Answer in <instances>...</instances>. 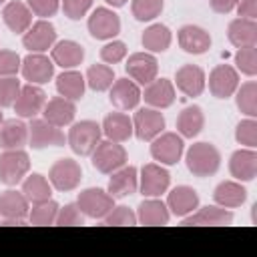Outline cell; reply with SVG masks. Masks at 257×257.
<instances>
[{
	"instance_id": "1",
	"label": "cell",
	"mask_w": 257,
	"mask_h": 257,
	"mask_svg": "<svg viewBox=\"0 0 257 257\" xmlns=\"http://www.w3.org/2000/svg\"><path fill=\"white\" fill-rule=\"evenodd\" d=\"M185 163H187V169L195 177L203 179V177H211L219 171L221 155H219L215 145L201 141V143H195L189 147V151L185 155Z\"/></svg>"
},
{
	"instance_id": "2",
	"label": "cell",
	"mask_w": 257,
	"mask_h": 257,
	"mask_svg": "<svg viewBox=\"0 0 257 257\" xmlns=\"http://www.w3.org/2000/svg\"><path fill=\"white\" fill-rule=\"evenodd\" d=\"M100 137H102V128L98 122L94 120H80V122H74L68 131V147L80 155V157H86L94 151V147L100 143Z\"/></svg>"
},
{
	"instance_id": "3",
	"label": "cell",
	"mask_w": 257,
	"mask_h": 257,
	"mask_svg": "<svg viewBox=\"0 0 257 257\" xmlns=\"http://www.w3.org/2000/svg\"><path fill=\"white\" fill-rule=\"evenodd\" d=\"M30 171L28 153L22 149H6L0 153V183L2 185H18Z\"/></svg>"
},
{
	"instance_id": "4",
	"label": "cell",
	"mask_w": 257,
	"mask_h": 257,
	"mask_svg": "<svg viewBox=\"0 0 257 257\" xmlns=\"http://www.w3.org/2000/svg\"><path fill=\"white\" fill-rule=\"evenodd\" d=\"M92 157V167L102 173V175H110L114 173L116 169L124 167L126 165V151L122 145L114 143V141H100L94 151L90 153Z\"/></svg>"
},
{
	"instance_id": "5",
	"label": "cell",
	"mask_w": 257,
	"mask_h": 257,
	"mask_svg": "<svg viewBox=\"0 0 257 257\" xmlns=\"http://www.w3.org/2000/svg\"><path fill=\"white\" fill-rule=\"evenodd\" d=\"M28 143L32 149L40 151L46 147H64L66 139L60 126H54L46 118H32L28 124Z\"/></svg>"
},
{
	"instance_id": "6",
	"label": "cell",
	"mask_w": 257,
	"mask_h": 257,
	"mask_svg": "<svg viewBox=\"0 0 257 257\" xmlns=\"http://www.w3.org/2000/svg\"><path fill=\"white\" fill-rule=\"evenodd\" d=\"M80 179H82V169L74 159H58L48 171L50 185L62 193L74 191L80 185Z\"/></svg>"
},
{
	"instance_id": "7",
	"label": "cell",
	"mask_w": 257,
	"mask_h": 257,
	"mask_svg": "<svg viewBox=\"0 0 257 257\" xmlns=\"http://www.w3.org/2000/svg\"><path fill=\"white\" fill-rule=\"evenodd\" d=\"M76 205H78V209L82 211L84 217L104 219L108 215V211L114 207V199L108 195V191L90 187V189H84V191L78 193Z\"/></svg>"
},
{
	"instance_id": "8",
	"label": "cell",
	"mask_w": 257,
	"mask_h": 257,
	"mask_svg": "<svg viewBox=\"0 0 257 257\" xmlns=\"http://www.w3.org/2000/svg\"><path fill=\"white\" fill-rule=\"evenodd\" d=\"M185 151L183 137L177 133H161L151 141V157L161 165H175L181 161Z\"/></svg>"
},
{
	"instance_id": "9",
	"label": "cell",
	"mask_w": 257,
	"mask_h": 257,
	"mask_svg": "<svg viewBox=\"0 0 257 257\" xmlns=\"http://www.w3.org/2000/svg\"><path fill=\"white\" fill-rule=\"evenodd\" d=\"M28 211H30V203L22 191L8 189L0 193V217L4 225H24Z\"/></svg>"
},
{
	"instance_id": "10",
	"label": "cell",
	"mask_w": 257,
	"mask_h": 257,
	"mask_svg": "<svg viewBox=\"0 0 257 257\" xmlns=\"http://www.w3.org/2000/svg\"><path fill=\"white\" fill-rule=\"evenodd\" d=\"M165 128V116L159 108H139L133 116V133L139 141H153Z\"/></svg>"
},
{
	"instance_id": "11",
	"label": "cell",
	"mask_w": 257,
	"mask_h": 257,
	"mask_svg": "<svg viewBox=\"0 0 257 257\" xmlns=\"http://www.w3.org/2000/svg\"><path fill=\"white\" fill-rule=\"evenodd\" d=\"M46 104V92L40 88V84H24L14 100V112L20 118H34L38 112H42Z\"/></svg>"
},
{
	"instance_id": "12",
	"label": "cell",
	"mask_w": 257,
	"mask_h": 257,
	"mask_svg": "<svg viewBox=\"0 0 257 257\" xmlns=\"http://www.w3.org/2000/svg\"><path fill=\"white\" fill-rule=\"evenodd\" d=\"M88 32L96 40H110L120 32V18L110 8H96L88 16Z\"/></svg>"
},
{
	"instance_id": "13",
	"label": "cell",
	"mask_w": 257,
	"mask_h": 257,
	"mask_svg": "<svg viewBox=\"0 0 257 257\" xmlns=\"http://www.w3.org/2000/svg\"><path fill=\"white\" fill-rule=\"evenodd\" d=\"M56 42V28L48 20H38L34 22L24 34H22V44L30 52H46L52 48Z\"/></svg>"
},
{
	"instance_id": "14",
	"label": "cell",
	"mask_w": 257,
	"mask_h": 257,
	"mask_svg": "<svg viewBox=\"0 0 257 257\" xmlns=\"http://www.w3.org/2000/svg\"><path fill=\"white\" fill-rule=\"evenodd\" d=\"M20 70L30 84H44L54 76V62L42 52H30L22 58Z\"/></svg>"
},
{
	"instance_id": "15",
	"label": "cell",
	"mask_w": 257,
	"mask_h": 257,
	"mask_svg": "<svg viewBox=\"0 0 257 257\" xmlns=\"http://www.w3.org/2000/svg\"><path fill=\"white\" fill-rule=\"evenodd\" d=\"M171 175L167 169H163L157 163H149L141 169L139 177V189L145 197H159L169 189Z\"/></svg>"
},
{
	"instance_id": "16",
	"label": "cell",
	"mask_w": 257,
	"mask_h": 257,
	"mask_svg": "<svg viewBox=\"0 0 257 257\" xmlns=\"http://www.w3.org/2000/svg\"><path fill=\"white\" fill-rule=\"evenodd\" d=\"M124 68H126L128 76L137 84H143V86L149 84L151 80H155L157 74H159V62L149 52H135V54H131L126 64H124Z\"/></svg>"
},
{
	"instance_id": "17",
	"label": "cell",
	"mask_w": 257,
	"mask_h": 257,
	"mask_svg": "<svg viewBox=\"0 0 257 257\" xmlns=\"http://www.w3.org/2000/svg\"><path fill=\"white\" fill-rule=\"evenodd\" d=\"M239 86V72L229 64H219L209 74V90L217 98H229Z\"/></svg>"
},
{
	"instance_id": "18",
	"label": "cell",
	"mask_w": 257,
	"mask_h": 257,
	"mask_svg": "<svg viewBox=\"0 0 257 257\" xmlns=\"http://www.w3.org/2000/svg\"><path fill=\"white\" fill-rule=\"evenodd\" d=\"M108 100L118 110H133L141 102V88L135 80L128 78H116L112 86L108 88Z\"/></svg>"
},
{
	"instance_id": "19",
	"label": "cell",
	"mask_w": 257,
	"mask_h": 257,
	"mask_svg": "<svg viewBox=\"0 0 257 257\" xmlns=\"http://www.w3.org/2000/svg\"><path fill=\"white\" fill-rule=\"evenodd\" d=\"M141 98H145V102L153 108H167L175 102V84L167 78H155L149 84H145Z\"/></svg>"
},
{
	"instance_id": "20",
	"label": "cell",
	"mask_w": 257,
	"mask_h": 257,
	"mask_svg": "<svg viewBox=\"0 0 257 257\" xmlns=\"http://www.w3.org/2000/svg\"><path fill=\"white\" fill-rule=\"evenodd\" d=\"M179 46L189 54H203L211 48V34L195 24H185L179 28Z\"/></svg>"
},
{
	"instance_id": "21",
	"label": "cell",
	"mask_w": 257,
	"mask_h": 257,
	"mask_svg": "<svg viewBox=\"0 0 257 257\" xmlns=\"http://www.w3.org/2000/svg\"><path fill=\"white\" fill-rule=\"evenodd\" d=\"M177 88L187 96H199L205 90V70L197 64H183L175 74Z\"/></svg>"
},
{
	"instance_id": "22",
	"label": "cell",
	"mask_w": 257,
	"mask_h": 257,
	"mask_svg": "<svg viewBox=\"0 0 257 257\" xmlns=\"http://www.w3.org/2000/svg\"><path fill=\"white\" fill-rule=\"evenodd\" d=\"M167 207H169V213L183 219L199 207V195L193 187H187V185L175 187L167 197Z\"/></svg>"
},
{
	"instance_id": "23",
	"label": "cell",
	"mask_w": 257,
	"mask_h": 257,
	"mask_svg": "<svg viewBox=\"0 0 257 257\" xmlns=\"http://www.w3.org/2000/svg\"><path fill=\"white\" fill-rule=\"evenodd\" d=\"M76 114V104L74 100H68L64 96H54L50 100H46L44 108H42V118H46L48 122H52L54 126H66L74 120Z\"/></svg>"
},
{
	"instance_id": "24",
	"label": "cell",
	"mask_w": 257,
	"mask_h": 257,
	"mask_svg": "<svg viewBox=\"0 0 257 257\" xmlns=\"http://www.w3.org/2000/svg\"><path fill=\"white\" fill-rule=\"evenodd\" d=\"M110 181H108V195L112 199H122L128 197L133 193H137L139 189V173L135 167H120L114 173H110Z\"/></svg>"
},
{
	"instance_id": "25",
	"label": "cell",
	"mask_w": 257,
	"mask_h": 257,
	"mask_svg": "<svg viewBox=\"0 0 257 257\" xmlns=\"http://www.w3.org/2000/svg\"><path fill=\"white\" fill-rule=\"evenodd\" d=\"M2 20L14 34H24L32 26V10L20 0H12L2 8Z\"/></svg>"
},
{
	"instance_id": "26",
	"label": "cell",
	"mask_w": 257,
	"mask_h": 257,
	"mask_svg": "<svg viewBox=\"0 0 257 257\" xmlns=\"http://www.w3.org/2000/svg\"><path fill=\"white\" fill-rule=\"evenodd\" d=\"M229 171L237 181H253L257 177V153L253 149H239L229 159Z\"/></svg>"
},
{
	"instance_id": "27",
	"label": "cell",
	"mask_w": 257,
	"mask_h": 257,
	"mask_svg": "<svg viewBox=\"0 0 257 257\" xmlns=\"http://www.w3.org/2000/svg\"><path fill=\"white\" fill-rule=\"evenodd\" d=\"M100 128H102V135L108 141L124 143L133 137V118H128V114L116 110V112H110V114L104 116Z\"/></svg>"
},
{
	"instance_id": "28",
	"label": "cell",
	"mask_w": 257,
	"mask_h": 257,
	"mask_svg": "<svg viewBox=\"0 0 257 257\" xmlns=\"http://www.w3.org/2000/svg\"><path fill=\"white\" fill-rule=\"evenodd\" d=\"M233 213L225 207H203L195 209L191 215L183 217V225H231Z\"/></svg>"
},
{
	"instance_id": "29",
	"label": "cell",
	"mask_w": 257,
	"mask_h": 257,
	"mask_svg": "<svg viewBox=\"0 0 257 257\" xmlns=\"http://www.w3.org/2000/svg\"><path fill=\"white\" fill-rule=\"evenodd\" d=\"M28 141V124L20 118H6L0 122V147L22 149Z\"/></svg>"
},
{
	"instance_id": "30",
	"label": "cell",
	"mask_w": 257,
	"mask_h": 257,
	"mask_svg": "<svg viewBox=\"0 0 257 257\" xmlns=\"http://www.w3.org/2000/svg\"><path fill=\"white\" fill-rule=\"evenodd\" d=\"M227 38L233 46H255L257 44V22L251 18H235L229 22Z\"/></svg>"
},
{
	"instance_id": "31",
	"label": "cell",
	"mask_w": 257,
	"mask_h": 257,
	"mask_svg": "<svg viewBox=\"0 0 257 257\" xmlns=\"http://www.w3.org/2000/svg\"><path fill=\"white\" fill-rule=\"evenodd\" d=\"M171 219V213H169V207L167 203L159 201L157 197H149L145 199L141 205H139V211H137V221L143 223V225H167Z\"/></svg>"
},
{
	"instance_id": "32",
	"label": "cell",
	"mask_w": 257,
	"mask_h": 257,
	"mask_svg": "<svg viewBox=\"0 0 257 257\" xmlns=\"http://www.w3.org/2000/svg\"><path fill=\"white\" fill-rule=\"evenodd\" d=\"M84 60V48L74 40H60L52 46V62L70 70Z\"/></svg>"
},
{
	"instance_id": "33",
	"label": "cell",
	"mask_w": 257,
	"mask_h": 257,
	"mask_svg": "<svg viewBox=\"0 0 257 257\" xmlns=\"http://www.w3.org/2000/svg\"><path fill=\"white\" fill-rule=\"evenodd\" d=\"M213 199L219 207H225V209H235V207H241L247 199V191L241 183L237 181H223L215 187L213 191Z\"/></svg>"
},
{
	"instance_id": "34",
	"label": "cell",
	"mask_w": 257,
	"mask_h": 257,
	"mask_svg": "<svg viewBox=\"0 0 257 257\" xmlns=\"http://www.w3.org/2000/svg\"><path fill=\"white\" fill-rule=\"evenodd\" d=\"M203 124H205V114H203V108L197 104L185 106L177 116V131L185 139L197 137L203 131Z\"/></svg>"
},
{
	"instance_id": "35",
	"label": "cell",
	"mask_w": 257,
	"mask_h": 257,
	"mask_svg": "<svg viewBox=\"0 0 257 257\" xmlns=\"http://www.w3.org/2000/svg\"><path fill=\"white\" fill-rule=\"evenodd\" d=\"M84 88H86V80L76 70H64L62 74L56 76V90L60 96L68 100H80L84 96Z\"/></svg>"
},
{
	"instance_id": "36",
	"label": "cell",
	"mask_w": 257,
	"mask_h": 257,
	"mask_svg": "<svg viewBox=\"0 0 257 257\" xmlns=\"http://www.w3.org/2000/svg\"><path fill=\"white\" fill-rule=\"evenodd\" d=\"M22 193L28 199V203L36 205V203H42V201H48L50 199L52 185L40 173H32L26 179H22Z\"/></svg>"
},
{
	"instance_id": "37",
	"label": "cell",
	"mask_w": 257,
	"mask_h": 257,
	"mask_svg": "<svg viewBox=\"0 0 257 257\" xmlns=\"http://www.w3.org/2000/svg\"><path fill=\"white\" fill-rule=\"evenodd\" d=\"M143 46L149 52H165L171 46L173 34L165 24H151L145 32H143Z\"/></svg>"
},
{
	"instance_id": "38",
	"label": "cell",
	"mask_w": 257,
	"mask_h": 257,
	"mask_svg": "<svg viewBox=\"0 0 257 257\" xmlns=\"http://www.w3.org/2000/svg\"><path fill=\"white\" fill-rule=\"evenodd\" d=\"M86 84L96 90V92H104L112 86L114 82V70L108 66V64H92L88 66L86 70V76H84Z\"/></svg>"
},
{
	"instance_id": "39",
	"label": "cell",
	"mask_w": 257,
	"mask_h": 257,
	"mask_svg": "<svg viewBox=\"0 0 257 257\" xmlns=\"http://www.w3.org/2000/svg\"><path fill=\"white\" fill-rule=\"evenodd\" d=\"M237 108L247 114L249 118L257 116V82L247 80L245 84L237 86Z\"/></svg>"
},
{
	"instance_id": "40",
	"label": "cell",
	"mask_w": 257,
	"mask_h": 257,
	"mask_svg": "<svg viewBox=\"0 0 257 257\" xmlns=\"http://www.w3.org/2000/svg\"><path fill=\"white\" fill-rule=\"evenodd\" d=\"M56 213H58V203L48 199L32 205V209L28 211V221L32 225H52L56 221Z\"/></svg>"
},
{
	"instance_id": "41",
	"label": "cell",
	"mask_w": 257,
	"mask_h": 257,
	"mask_svg": "<svg viewBox=\"0 0 257 257\" xmlns=\"http://www.w3.org/2000/svg\"><path fill=\"white\" fill-rule=\"evenodd\" d=\"M163 6L165 0H133L131 10L139 22H149L163 12Z\"/></svg>"
},
{
	"instance_id": "42",
	"label": "cell",
	"mask_w": 257,
	"mask_h": 257,
	"mask_svg": "<svg viewBox=\"0 0 257 257\" xmlns=\"http://www.w3.org/2000/svg\"><path fill=\"white\" fill-rule=\"evenodd\" d=\"M235 64L243 74L255 76L257 74V48L255 46H241L235 52Z\"/></svg>"
},
{
	"instance_id": "43",
	"label": "cell",
	"mask_w": 257,
	"mask_h": 257,
	"mask_svg": "<svg viewBox=\"0 0 257 257\" xmlns=\"http://www.w3.org/2000/svg\"><path fill=\"white\" fill-rule=\"evenodd\" d=\"M235 139L239 145H245L247 149H255L257 147V120L255 118L241 120L235 128Z\"/></svg>"
},
{
	"instance_id": "44",
	"label": "cell",
	"mask_w": 257,
	"mask_h": 257,
	"mask_svg": "<svg viewBox=\"0 0 257 257\" xmlns=\"http://www.w3.org/2000/svg\"><path fill=\"white\" fill-rule=\"evenodd\" d=\"M22 84L16 76H0V106H12L18 92H20Z\"/></svg>"
},
{
	"instance_id": "45",
	"label": "cell",
	"mask_w": 257,
	"mask_h": 257,
	"mask_svg": "<svg viewBox=\"0 0 257 257\" xmlns=\"http://www.w3.org/2000/svg\"><path fill=\"white\" fill-rule=\"evenodd\" d=\"M56 225L60 227H72V225H82L84 223V215L82 211L78 209L76 203H68L64 205L62 209L58 207V213H56Z\"/></svg>"
},
{
	"instance_id": "46",
	"label": "cell",
	"mask_w": 257,
	"mask_h": 257,
	"mask_svg": "<svg viewBox=\"0 0 257 257\" xmlns=\"http://www.w3.org/2000/svg\"><path fill=\"white\" fill-rule=\"evenodd\" d=\"M104 225H137V215L133 213V209L120 205V207H112L108 211V215L102 219Z\"/></svg>"
},
{
	"instance_id": "47",
	"label": "cell",
	"mask_w": 257,
	"mask_h": 257,
	"mask_svg": "<svg viewBox=\"0 0 257 257\" xmlns=\"http://www.w3.org/2000/svg\"><path fill=\"white\" fill-rule=\"evenodd\" d=\"M124 56H126V44L120 42V40L106 42V44L100 48V60H102L104 64H116V62H120Z\"/></svg>"
},
{
	"instance_id": "48",
	"label": "cell",
	"mask_w": 257,
	"mask_h": 257,
	"mask_svg": "<svg viewBox=\"0 0 257 257\" xmlns=\"http://www.w3.org/2000/svg\"><path fill=\"white\" fill-rule=\"evenodd\" d=\"M22 58L8 48H0V76H14L20 70Z\"/></svg>"
},
{
	"instance_id": "49",
	"label": "cell",
	"mask_w": 257,
	"mask_h": 257,
	"mask_svg": "<svg viewBox=\"0 0 257 257\" xmlns=\"http://www.w3.org/2000/svg\"><path fill=\"white\" fill-rule=\"evenodd\" d=\"M90 6H92V0H62L64 16L70 20H80Z\"/></svg>"
},
{
	"instance_id": "50",
	"label": "cell",
	"mask_w": 257,
	"mask_h": 257,
	"mask_svg": "<svg viewBox=\"0 0 257 257\" xmlns=\"http://www.w3.org/2000/svg\"><path fill=\"white\" fill-rule=\"evenodd\" d=\"M26 4L32 10V14L40 16V18H48L58 12L60 0H26Z\"/></svg>"
},
{
	"instance_id": "51",
	"label": "cell",
	"mask_w": 257,
	"mask_h": 257,
	"mask_svg": "<svg viewBox=\"0 0 257 257\" xmlns=\"http://www.w3.org/2000/svg\"><path fill=\"white\" fill-rule=\"evenodd\" d=\"M235 8H237V12H239L241 18L255 20V16H257V0H239Z\"/></svg>"
},
{
	"instance_id": "52",
	"label": "cell",
	"mask_w": 257,
	"mask_h": 257,
	"mask_svg": "<svg viewBox=\"0 0 257 257\" xmlns=\"http://www.w3.org/2000/svg\"><path fill=\"white\" fill-rule=\"evenodd\" d=\"M239 0H209L211 8L217 12V14H229L235 6H237Z\"/></svg>"
},
{
	"instance_id": "53",
	"label": "cell",
	"mask_w": 257,
	"mask_h": 257,
	"mask_svg": "<svg viewBox=\"0 0 257 257\" xmlns=\"http://www.w3.org/2000/svg\"><path fill=\"white\" fill-rule=\"evenodd\" d=\"M106 4H110V6H114V8H120V6H124L128 0H104Z\"/></svg>"
},
{
	"instance_id": "54",
	"label": "cell",
	"mask_w": 257,
	"mask_h": 257,
	"mask_svg": "<svg viewBox=\"0 0 257 257\" xmlns=\"http://www.w3.org/2000/svg\"><path fill=\"white\" fill-rule=\"evenodd\" d=\"M2 120H4V118H2V112H0V122H2Z\"/></svg>"
},
{
	"instance_id": "55",
	"label": "cell",
	"mask_w": 257,
	"mask_h": 257,
	"mask_svg": "<svg viewBox=\"0 0 257 257\" xmlns=\"http://www.w3.org/2000/svg\"><path fill=\"white\" fill-rule=\"evenodd\" d=\"M2 2H6V0H0V4H2Z\"/></svg>"
}]
</instances>
